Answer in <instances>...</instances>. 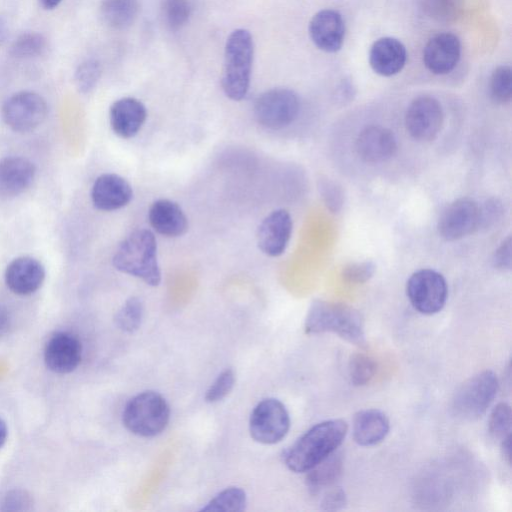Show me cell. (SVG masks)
I'll return each mask as SVG.
<instances>
[{
    "instance_id": "1",
    "label": "cell",
    "mask_w": 512,
    "mask_h": 512,
    "mask_svg": "<svg viewBox=\"0 0 512 512\" xmlns=\"http://www.w3.org/2000/svg\"><path fill=\"white\" fill-rule=\"evenodd\" d=\"M347 431L348 425L342 419H329L315 424L285 452V465L296 473L307 472L340 447Z\"/></svg>"
},
{
    "instance_id": "2",
    "label": "cell",
    "mask_w": 512,
    "mask_h": 512,
    "mask_svg": "<svg viewBox=\"0 0 512 512\" xmlns=\"http://www.w3.org/2000/svg\"><path fill=\"white\" fill-rule=\"evenodd\" d=\"M112 263L118 271L141 279L150 286L161 282L157 260V243L152 231L138 229L117 247Z\"/></svg>"
},
{
    "instance_id": "3",
    "label": "cell",
    "mask_w": 512,
    "mask_h": 512,
    "mask_svg": "<svg viewBox=\"0 0 512 512\" xmlns=\"http://www.w3.org/2000/svg\"><path fill=\"white\" fill-rule=\"evenodd\" d=\"M307 334L334 333L351 344L364 347L366 344L364 322L361 314L342 303L316 300L305 319Z\"/></svg>"
},
{
    "instance_id": "4",
    "label": "cell",
    "mask_w": 512,
    "mask_h": 512,
    "mask_svg": "<svg viewBox=\"0 0 512 512\" xmlns=\"http://www.w3.org/2000/svg\"><path fill=\"white\" fill-rule=\"evenodd\" d=\"M254 57V42L246 29H235L228 36L224 49L221 85L225 95L234 101L248 93Z\"/></svg>"
},
{
    "instance_id": "5",
    "label": "cell",
    "mask_w": 512,
    "mask_h": 512,
    "mask_svg": "<svg viewBox=\"0 0 512 512\" xmlns=\"http://www.w3.org/2000/svg\"><path fill=\"white\" fill-rule=\"evenodd\" d=\"M170 419V408L165 398L155 391H144L130 399L122 413L125 428L140 437H154L162 433Z\"/></svg>"
},
{
    "instance_id": "6",
    "label": "cell",
    "mask_w": 512,
    "mask_h": 512,
    "mask_svg": "<svg viewBox=\"0 0 512 512\" xmlns=\"http://www.w3.org/2000/svg\"><path fill=\"white\" fill-rule=\"evenodd\" d=\"M498 389V378L492 370H484L473 375L454 393L451 402L452 413L461 420L479 419L493 402Z\"/></svg>"
},
{
    "instance_id": "7",
    "label": "cell",
    "mask_w": 512,
    "mask_h": 512,
    "mask_svg": "<svg viewBox=\"0 0 512 512\" xmlns=\"http://www.w3.org/2000/svg\"><path fill=\"white\" fill-rule=\"evenodd\" d=\"M300 110L298 95L288 88H272L260 94L254 103L256 121L267 129L290 125Z\"/></svg>"
},
{
    "instance_id": "8",
    "label": "cell",
    "mask_w": 512,
    "mask_h": 512,
    "mask_svg": "<svg viewBox=\"0 0 512 512\" xmlns=\"http://www.w3.org/2000/svg\"><path fill=\"white\" fill-rule=\"evenodd\" d=\"M406 294L415 310L424 315H433L444 307L448 287L442 274L432 269H421L408 279Z\"/></svg>"
},
{
    "instance_id": "9",
    "label": "cell",
    "mask_w": 512,
    "mask_h": 512,
    "mask_svg": "<svg viewBox=\"0 0 512 512\" xmlns=\"http://www.w3.org/2000/svg\"><path fill=\"white\" fill-rule=\"evenodd\" d=\"M290 416L285 405L275 398H266L253 409L249 419L251 437L261 444L280 442L290 429Z\"/></svg>"
},
{
    "instance_id": "10",
    "label": "cell",
    "mask_w": 512,
    "mask_h": 512,
    "mask_svg": "<svg viewBox=\"0 0 512 512\" xmlns=\"http://www.w3.org/2000/svg\"><path fill=\"white\" fill-rule=\"evenodd\" d=\"M48 107L36 92L21 91L11 95L2 106V119L13 131L26 133L36 129L45 120Z\"/></svg>"
},
{
    "instance_id": "11",
    "label": "cell",
    "mask_w": 512,
    "mask_h": 512,
    "mask_svg": "<svg viewBox=\"0 0 512 512\" xmlns=\"http://www.w3.org/2000/svg\"><path fill=\"white\" fill-rule=\"evenodd\" d=\"M443 124V110L437 99L431 96L415 98L407 108L405 126L408 133L418 141L436 138Z\"/></svg>"
},
{
    "instance_id": "12",
    "label": "cell",
    "mask_w": 512,
    "mask_h": 512,
    "mask_svg": "<svg viewBox=\"0 0 512 512\" xmlns=\"http://www.w3.org/2000/svg\"><path fill=\"white\" fill-rule=\"evenodd\" d=\"M437 227L444 239H461L480 227V207L472 199L459 198L443 210Z\"/></svg>"
},
{
    "instance_id": "13",
    "label": "cell",
    "mask_w": 512,
    "mask_h": 512,
    "mask_svg": "<svg viewBox=\"0 0 512 512\" xmlns=\"http://www.w3.org/2000/svg\"><path fill=\"white\" fill-rule=\"evenodd\" d=\"M82 344L74 334L60 331L53 334L44 348L46 367L58 374L74 371L81 362Z\"/></svg>"
},
{
    "instance_id": "14",
    "label": "cell",
    "mask_w": 512,
    "mask_h": 512,
    "mask_svg": "<svg viewBox=\"0 0 512 512\" xmlns=\"http://www.w3.org/2000/svg\"><path fill=\"white\" fill-rule=\"evenodd\" d=\"M292 233V219L285 209H277L267 215L260 223L257 233V245L266 255L277 257L283 254Z\"/></svg>"
},
{
    "instance_id": "15",
    "label": "cell",
    "mask_w": 512,
    "mask_h": 512,
    "mask_svg": "<svg viewBox=\"0 0 512 512\" xmlns=\"http://www.w3.org/2000/svg\"><path fill=\"white\" fill-rule=\"evenodd\" d=\"M461 55L459 38L449 32L434 35L423 50L425 67L433 74L450 73L458 64Z\"/></svg>"
},
{
    "instance_id": "16",
    "label": "cell",
    "mask_w": 512,
    "mask_h": 512,
    "mask_svg": "<svg viewBox=\"0 0 512 512\" xmlns=\"http://www.w3.org/2000/svg\"><path fill=\"white\" fill-rule=\"evenodd\" d=\"M133 197V190L126 179L115 173H105L96 178L91 189V200L101 211H114L126 206Z\"/></svg>"
},
{
    "instance_id": "17",
    "label": "cell",
    "mask_w": 512,
    "mask_h": 512,
    "mask_svg": "<svg viewBox=\"0 0 512 512\" xmlns=\"http://www.w3.org/2000/svg\"><path fill=\"white\" fill-rule=\"evenodd\" d=\"M308 30L312 42L320 50L334 53L343 45L345 23L336 10L324 9L317 12L310 20Z\"/></svg>"
},
{
    "instance_id": "18",
    "label": "cell",
    "mask_w": 512,
    "mask_h": 512,
    "mask_svg": "<svg viewBox=\"0 0 512 512\" xmlns=\"http://www.w3.org/2000/svg\"><path fill=\"white\" fill-rule=\"evenodd\" d=\"M4 279L13 293L30 295L41 287L45 279V269L39 260L31 256H21L6 267Z\"/></svg>"
},
{
    "instance_id": "19",
    "label": "cell",
    "mask_w": 512,
    "mask_h": 512,
    "mask_svg": "<svg viewBox=\"0 0 512 512\" xmlns=\"http://www.w3.org/2000/svg\"><path fill=\"white\" fill-rule=\"evenodd\" d=\"M356 151L367 163H382L394 156L397 141L391 130L382 126L364 128L356 139Z\"/></svg>"
},
{
    "instance_id": "20",
    "label": "cell",
    "mask_w": 512,
    "mask_h": 512,
    "mask_svg": "<svg viewBox=\"0 0 512 512\" xmlns=\"http://www.w3.org/2000/svg\"><path fill=\"white\" fill-rule=\"evenodd\" d=\"M147 117L145 105L134 97H123L112 103L109 122L113 132L120 138L134 137Z\"/></svg>"
},
{
    "instance_id": "21",
    "label": "cell",
    "mask_w": 512,
    "mask_h": 512,
    "mask_svg": "<svg viewBox=\"0 0 512 512\" xmlns=\"http://www.w3.org/2000/svg\"><path fill=\"white\" fill-rule=\"evenodd\" d=\"M36 174L34 164L20 156L0 160V197L11 198L29 188Z\"/></svg>"
},
{
    "instance_id": "22",
    "label": "cell",
    "mask_w": 512,
    "mask_h": 512,
    "mask_svg": "<svg viewBox=\"0 0 512 512\" xmlns=\"http://www.w3.org/2000/svg\"><path fill=\"white\" fill-rule=\"evenodd\" d=\"M407 59L404 44L393 37L376 40L369 52V63L373 71L381 76H393L399 73Z\"/></svg>"
},
{
    "instance_id": "23",
    "label": "cell",
    "mask_w": 512,
    "mask_h": 512,
    "mask_svg": "<svg viewBox=\"0 0 512 512\" xmlns=\"http://www.w3.org/2000/svg\"><path fill=\"white\" fill-rule=\"evenodd\" d=\"M151 227L160 235L179 237L186 233L188 220L182 208L170 199L154 201L148 211Z\"/></svg>"
},
{
    "instance_id": "24",
    "label": "cell",
    "mask_w": 512,
    "mask_h": 512,
    "mask_svg": "<svg viewBox=\"0 0 512 512\" xmlns=\"http://www.w3.org/2000/svg\"><path fill=\"white\" fill-rule=\"evenodd\" d=\"M390 430L387 415L379 409H364L353 417L352 435L354 441L363 447L381 443Z\"/></svg>"
},
{
    "instance_id": "25",
    "label": "cell",
    "mask_w": 512,
    "mask_h": 512,
    "mask_svg": "<svg viewBox=\"0 0 512 512\" xmlns=\"http://www.w3.org/2000/svg\"><path fill=\"white\" fill-rule=\"evenodd\" d=\"M343 471L342 453L337 450L307 471L306 484L311 494L316 495L334 486Z\"/></svg>"
},
{
    "instance_id": "26",
    "label": "cell",
    "mask_w": 512,
    "mask_h": 512,
    "mask_svg": "<svg viewBox=\"0 0 512 512\" xmlns=\"http://www.w3.org/2000/svg\"><path fill=\"white\" fill-rule=\"evenodd\" d=\"M138 0H102L100 16L112 29L123 30L130 27L137 18Z\"/></svg>"
},
{
    "instance_id": "27",
    "label": "cell",
    "mask_w": 512,
    "mask_h": 512,
    "mask_svg": "<svg viewBox=\"0 0 512 512\" xmlns=\"http://www.w3.org/2000/svg\"><path fill=\"white\" fill-rule=\"evenodd\" d=\"M193 9L194 0H161L163 21L173 31H177L186 25Z\"/></svg>"
},
{
    "instance_id": "28",
    "label": "cell",
    "mask_w": 512,
    "mask_h": 512,
    "mask_svg": "<svg viewBox=\"0 0 512 512\" xmlns=\"http://www.w3.org/2000/svg\"><path fill=\"white\" fill-rule=\"evenodd\" d=\"M247 496L239 487H229L213 497L201 511H225L238 512L245 510Z\"/></svg>"
},
{
    "instance_id": "29",
    "label": "cell",
    "mask_w": 512,
    "mask_h": 512,
    "mask_svg": "<svg viewBox=\"0 0 512 512\" xmlns=\"http://www.w3.org/2000/svg\"><path fill=\"white\" fill-rule=\"evenodd\" d=\"M424 13L440 23L456 21L463 11V0H421Z\"/></svg>"
},
{
    "instance_id": "30",
    "label": "cell",
    "mask_w": 512,
    "mask_h": 512,
    "mask_svg": "<svg viewBox=\"0 0 512 512\" xmlns=\"http://www.w3.org/2000/svg\"><path fill=\"white\" fill-rule=\"evenodd\" d=\"M144 315V304L138 297H130L115 314L116 326L126 333L139 329Z\"/></svg>"
},
{
    "instance_id": "31",
    "label": "cell",
    "mask_w": 512,
    "mask_h": 512,
    "mask_svg": "<svg viewBox=\"0 0 512 512\" xmlns=\"http://www.w3.org/2000/svg\"><path fill=\"white\" fill-rule=\"evenodd\" d=\"M46 38L34 31L20 34L11 44L9 52L16 58H31L41 55L46 49Z\"/></svg>"
},
{
    "instance_id": "32",
    "label": "cell",
    "mask_w": 512,
    "mask_h": 512,
    "mask_svg": "<svg viewBox=\"0 0 512 512\" xmlns=\"http://www.w3.org/2000/svg\"><path fill=\"white\" fill-rule=\"evenodd\" d=\"M349 378L354 386H365L377 372V362L371 356L364 353L352 355L349 361Z\"/></svg>"
},
{
    "instance_id": "33",
    "label": "cell",
    "mask_w": 512,
    "mask_h": 512,
    "mask_svg": "<svg viewBox=\"0 0 512 512\" xmlns=\"http://www.w3.org/2000/svg\"><path fill=\"white\" fill-rule=\"evenodd\" d=\"M511 407L506 402L498 403L491 411L488 432L492 439L502 440L511 434Z\"/></svg>"
},
{
    "instance_id": "34",
    "label": "cell",
    "mask_w": 512,
    "mask_h": 512,
    "mask_svg": "<svg viewBox=\"0 0 512 512\" xmlns=\"http://www.w3.org/2000/svg\"><path fill=\"white\" fill-rule=\"evenodd\" d=\"M102 68L95 59H87L77 67L74 81L81 93H88L94 89L101 77Z\"/></svg>"
},
{
    "instance_id": "35",
    "label": "cell",
    "mask_w": 512,
    "mask_h": 512,
    "mask_svg": "<svg viewBox=\"0 0 512 512\" xmlns=\"http://www.w3.org/2000/svg\"><path fill=\"white\" fill-rule=\"evenodd\" d=\"M490 90L493 99L499 103L509 102L512 96V75L507 65L497 67L490 80Z\"/></svg>"
},
{
    "instance_id": "36",
    "label": "cell",
    "mask_w": 512,
    "mask_h": 512,
    "mask_svg": "<svg viewBox=\"0 0 512 512\" xmlns=\"http://www.w3.org/2000/svg\"><path fill=\"white\" fill-rule=\"evenodd\" d=\"M235 384V374L232 369H226L221 372L214 382L207 389L205 401L216 403L224 399L233 389Z\"/></svg>"
},
{
    "instance_id": "37",
    "label": "cell",
    "mask_w": 512,
    "mask_h": 512,
    "mask_svg": "<svg viewBox=\"0 0 512 512\" xmlns=\"http://www.w3.org/2000/svg\"><path fill=\"white\" fill-rule=\"evenodd\" d=\"M2 511H26L31 509L32 498L23 490L7 492L0 502Z\"/></svg>"
},
{
    "instance_id": "38",
    "label": "cell",
    "mask_w": 512,
    "mask_h": 512,
    "mask_svg": "<svg viewBox=\"0 0 512 512\" xmlns=\"http://www.w3.org/2000/svg\"><path fill=\"white\" fill-rule=\"evenodd\" d=\"M374 271L375 266L372 262L353 263L343 269L342 276L347 282L361 284L368 281Z\"/></svg>"
},
{
    "instance_id": "39",
    "label": "cell",
    "mask_w": 512,
    "mask_h": 512,
    "mask_svg": "<svg viewBox=\"0 0 512 512\" xmlns=\"http://www.w3.org/2000/svg\"><path fill=\"white\" fill-rule=\"evenodd\" d=\"M347 503L345 491L338 486H332L324 490L320 505L324 511H338Z\"/></svg>"
},
{
    "instance_id": "40",
    "label": "cell",
    "mask_w": 512,
    "mask_h": 512,
    "mask_svg": "<svg viewBox=\"0 0 512 512\" xmlns=\"http://www.w3.org/2000/svg\"><path fill=\"white\" fill-rule=\"evenodd\" d=\"M511 237H508L500 247L496 250L493 263L494 266L500 269H510L511 267Z\"/></svg>"
},
{
    "instance_id": "41",
    "label": "cell",
    "mask_w": 512,
    "mask_h": 512,
    "mask_svg": "<svg viewBox=\"0 0 512 512\" xmlns=\"http://www.w3.org/2000/svg\"><path fill=\"white\" fill-rule=\"evenodd\" d=\"M11 325V318L9 311L5 306L0 304V337L4 336Z\"/></svg>"
},
{
    "instance_id": "42",
    "label": "cell",
    "mask_w": 512,
    "mask_h": 512,
    "mask_svg": "<svg viewBox=\"0 0 512 512\" xmlns=\"http://www.w3.org/2000/svg\"><path fill=\"white\" fill-rule=\"evenodd\" d=\"M501 453L508 465L511 463V434L501 440Z\"/></svg>"
},
{
    "instance_id": "43",
    "label": "cell",
    "mask_w": 512,
    "mask_h": 512,
    "mask_svg": "<svg viewBox=\"0 0 512 512\" xmlns=\"http://www.w3.org/2000/svg\"><path fill=\"white\" fill-rule=\"evenodd\" d=\"M8 37V23L5 17L0 16V46H2Z\"/></svg>"
},
{
    "instance_id": "44",
    "label": "cell",
    "mask_w": 512,
    "mask_h": 512,
    "mask_svg": "<svg viewBox=\"0 0 512 512\" xmlns=\"http://www.w3.org/2000/svg\"><path fill=\"white\" fill-rule=\"evenodd\" d=\"M7 434H8V430H7L6 422L4 421V419L2 417H0V448L5 443V441L7 439Z\"/></svg>"
},
{
    "instance_id": "45",
    "label": "cell",
    "mask_w": 512,
    "mask_h": 512,
    "mask_svg": "<svg viewBox=\"0 0 512 512\" xmlns=\"http://www.w3.org/2000/svg\"><path fill=\"white\" fill-rule=\"evenodd\" d=\"M62 0H40L41 5L46 10H52L56 8Z\"/></svg>"
}]
</instances>
